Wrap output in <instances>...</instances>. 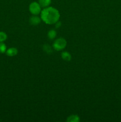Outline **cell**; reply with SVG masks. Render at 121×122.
<instances>
[{"label":"cell","mask_w":121,"mask_h":122,"mask_svg":"<svg viewBox=\"0 0 121 122\" xmlns=\"http://www.w3.org/2000/svg\"><path fill=\"white\" fill-rule=\"evenodd\" d=\"M40 18L46 24L53 25L59 21L60 14L59 11L54 7H47L41 11Z\"/></svg>","instance_id":"cell-1"},{"label":"cell","mask_w":121,"mask_h":122,"mask_svg":"<svg viewBox=\"0 0 121 122\" xmlns=\"http://www.w3.org/2000/svg\"><path fill=\"white\" fill-rule=\"evenodd\" d=\"M66 41L63 38H59L56 39L53 44V48L56 51H61L66 46Z\"/></svg>","instance_id":"cell-2"},{"label":"cell","mask_w":121,"mask_h":122,"mask_svg":"<svg viewBox=\"0 0 121 122\" xmlns=\"http://www.w3.org/2000/svg\"><path fill=\"white\" fill-rule=\"evenodd\" d=\"M29 11L31 14L33 15H38L41 13L42 7L39 4V2H37L36 1L32 2L29 5Z\"/></svg>","instance_id":"cell-3"},{"label":"cell","mask_w":121,"mask_h":122,"mask_svg":"<svg viewBox=\"0 0 121 122\" xmlns=\"http://www.w3.org/2000/svg\"><path fill=\"white\" fill-rule=\"evenodd\" d=\"M41 18L37 16V15H33V16L30 17V18L29 23H30V25L36 26V25H38L39 24H40L41 22Z\"/></svg>","instance_id":"cell-4"},{"label":"cell","mask_w":121,"mask_h":122,"mask_svg":"<svg viewBox=\"0 0 121 122\" xmlns=\"http://www.w3.org/2000/svg\"><path fill=\"white\" fill-rule=\"evenodd\" d=\"M6 54L9 57H14V56H15L18 54V50L14 47L9 48V49L7 50Z\"/></svg>","instance_id":"cell-5"},{"label":"cell","mask_w":121,"mask_h":122,"mask_svg":"<svg viewBox=\"0 0 121 122\" xmlns=\"http://www.w3.org/2000/svg\"><path fill=\"white\" fill-rule=\"evenodd\" d=\"M80 120L79 117L76 114H72L68 117L66 121L68 122H78Z\"/></svg>","instance_id":"cell-6"},{"label":"cell","mask_w":121,"mask_h":122,"mask_svg":"<svg viewBox=\"0 0 121 122\" xmlns=\"http://www.w3.org/2000/svg\"><path fill=\"white\" fill-rule=\"evenodd\" d=\"M61 57L64 60L66 61H70L71 60V55L66 51H64L61 54Z\"/></svg>","instance_id":"cell-7"},{"label":"cell","mask_w":121,"mask_h":122,"mask_svg":"<svg viewBox=\"0 0 121 122\" xmlns=\"http://www.w3.org/2000/svg\"><path fill=\"white\" fill-rule=\"evenodd\" d=\"M39 4L43 8L47 7L51 3V0H39Z\"/></svg>","instance_id":"cell-8"},{"label":"cell","mask_w":121,"mask_h":122,"mask_svg":"<svg viewBox=\"0 0 121 122\" xmlns=\"http://www.w3.org/2000/svg\"><path fill=\"white\" fill-rule=\"evenodd\" d=\"M56 32L55 30L51 29L47 33V37L49 38V39H53L55 38V37L56 36Z\"/></svg>","instance_id":"cell-9"},{"label":"cell","mask_w":121,"mask_h":122,"mask_svg":"<svg viewBox=\"0 0 121 122\" xmlns=\"http://www.w3.org/2000/svg\"><path fill=\"white\" fill-rule=\"evenodd\" d=\"M43 51L47 54H51L53 52L52 47L49 45H48V44L44 45L43 46Z\"/></svg>","instance_id":"cell-10"},{"label":"cell","mask_w":121,"mask_h":122,"mask_svg":"<svg viewBox=\"0 0 121 122\" xmlns=\"http://www.w3.org/2000/svg\"><path fill=\"white\" fill-rule=\"evenodd\" d=\"M7 51L6 45L3 42H0V53H4Z\"/></svg>","instance_id":"cell-11"},{"label":"cell","mask_w":121,"mask_h":122,"mask_svg":"<svg viewBox=\"0 0 121 122\" xmlns=\"http://www.w3.org/2000/svg\"><path fill=\"white\" fill-rule=\"evenodd\" d=\"M7 35L3 32H0V42H4L7 39Z\"/></svg>","instance_id":"cell-12"},{"label":"cell","mask_w":121,"mask_h":122,"mask_svg":"<svg viewBox=\"0 0 121 122\" xmlns=\"http://www.w3.org/2000/svg\"><path fill=\"white\" fill-rule=\"evenodd\" d=\"M60 26H61V23H60V21H58L55 23V27H56V28H59V27H60Z\"/></svg>","instance_id":"cell-13"}]
</instances>
